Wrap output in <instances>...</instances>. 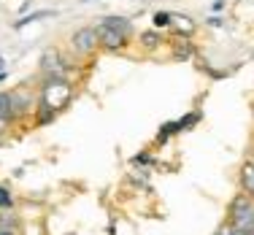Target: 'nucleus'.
Instances as JSON below:
<instances>
[{
	"label": "nucleus",
	"instance_id": "4",
	"mask_svg": "<svg viewBox=\"0 0 254 235\" xmlns=\"http://www.w3.org/2000/svg\"><path fill=\"white\" fill-rule=\"evenodd\" d=\"M70 46H73L76 54H92L95 49H100L98 25H84V27L73 30V35H70Z\"/></svg>",
	"mask_w": 254,
	"mask_h": 235
},
{
	"label": "nucleus",
	"instance_id": "13",
	"mask_svg": "<svg viewBox=\"0 0 254 235\" xmlns=\"http://www.w3.org/2000/svg\"><path fill=\"white\" fill-rule=\"evenodd\" d=\"M173 57H176V59H192V57H195V46L187 44V41H181L176 49H173Z\"/></svg>",
	"mask_w": 254,
	"mask_h": 235
},
{
	"label": "nucleus",
	"instance_id": "14",
	"mask_svg": "<svg viewBox=\"0 0 254 235\" xmlns=\"http://www.w3.org/2000/svg\"><path fill=\"white\" fill-rule=\"evenodd\" d=\"M14 208V195H11L8 186L0 184V211H11Z\"/></svg>",
	"mask_w": 254,
	"mask_h": 235
},
{
	"label": "nucleus",
	"instance_id": "10",
	"mask_svg": "<svg viewBox=\"0 0 254 235\" xmlns=\"http://www.w3.org/2000/svg\"><path fill=\"white\" fill-rule=\"evenodd\" d=\"M179 132H181V127H179V119H176V122H165V124L160 127V132H157V143H165L168 138L179 135Z\"/></svg>",
	"mask_w": 254,
	"mask_h": 235
},
{
	"label": "nucleus",
	"instance_id": "2",
	"mask_svg": "<svg viewBox=\"0 0 254 235\" xmlns=\"http://www.w3.org/2000/svg\"><path fill=\"white\" fill-rule=\"evenodd\" d=\"M227 222L233 225L235 233L254 235V200L246 195V192H238V195L230 200V206H227Z\"/></svg>",
	"mask_w": 254,
	"mask_h": 235
},
{
	"label": "nucleus",
	"instance_id": "20",
	"mask_svg": "<svg viewBox=\"0 0 254 235\" xmlns=\"http://www.w3.org/2000/svg\"><path fill=\"white\" fill-rule=\"evenodd\" d=\"M11 235H22V230H14V233H11Z\"/></svg>",
	"mask_w": 254,
	"mask_h": 235
},
{
	"label": "nucleus",
	"instance_id": "8",
	"mask_svg": "<svg viewBox=\"0 0 254 235\" xmlns=\"http://www.w3.org/2000/svg\"><path fill=\"white\" fill-rule=\"evenodd\" d=\"M100 25H106V27H114V30H119V33H125V35H132V22L127 19V16L108 14V16H103V19H100Z\"/></svg>",
	"mask_w": 254,
	"mask_h": 235
},
{
	"label": "nucleus",
	"instance_id": "16",
	"mask_svg": "<svg viewBox=\"0 0 254 235\" xmlns=\"http://www.w3.org/2000/svg\"><path fill=\"white\" fill-rule=\"evenodd\" d=\"M168 22H171V11H157L154 14V25L157 27H168Z\"/></svg>",
	"mask_w": 254,
	"mask_h": 235
},
{
	"label": "nucleus",
	"instance_id": "19",
	"mask_svg": "<svg viewBox=\"0 0 254 235\" xmlns=\"http://www.w3.org/2000/svg\"><path fill=\"white\" fill-rule=\"evenodd\" d=\"M249 160L254 162V141H252V149H249Z\"/></svg>",
	"mask_w": 254,
	"mask_h": 235
},
{
	"label": "nucleus",
	"instance_id": "1",
	"mask_svg": "<svg viewBox=\"0 0 254 235\" xmlns=\"http://www.w3.org/2000/svg\"><path fill=\"white\" fill-rule=\"evenodd\" d=\"M73 81H70L68 76H54V78H44V84H41V95H38V103L52 108L54 114H63L65 108L73 103Z\"/></svg>",
	"mask_w": 254,
	"mask_h": 235
},
{
	"label": "nucleus",
	"instance_id": "9",
	"mask_svg": "<svg viewBox=\"0 0 254 235\" xmlns=\"http://www.w3.org/2000/svg\"><path fill=\"white\" fill-rule=\"evenodd\" d=\"M54 119H57V114H54L52 108L35 103V124H38V127H46V124H52Z\"/></svg>",
	"mask_w": 254,
	"mask_h": 235
},
{
	"label": "nucleus",
	"instance_id": "7",
	"mask_svg": "<svg viewBox=\"0 0 254 235\" xmlns=\"http://www.w3.org/2000/svg\"><path fill=\"white\" fill-rule=\"evenodd\" d=\"M238 184H241V192H246V195L254 200V162L246 160L244 165H241L238 171Z\"/></svg>",
	"mask_w": 254,
	"mask_h": 235
},
{
	"label": "nucleus",
	"instance_id": "15",
	"mask_svg": "<svg viewBox=\"0 0 254 235\" xmlns=\"http://www.w3.org/2000/svg\"><path fill=\"white\" fill-rule=\"evenodd\" d=\"M132 165H146V168H152V165H154V157L149 154V152H141V154L132 157Z\"/></svg>",
	"mask_w": 254,
	"mask_h": 235
},
{
	"label": "nucleus",
	"instance_id": "3",
	"mask_svg": "<svg viewBox=\"0 0 254 235\" xmlns=\"http://www.w3.org/2000/svg\"><path fill=\"white\" fill-rule=\"evenodd\" d=\"M70 62L60 49H46L44 57H41V73L44 78H54V76H68Z\"/></svg>",
	"mask_w": 254,
	"mask_h": 235
},
{
	"label": "nucleus",
	"instance_id": "5",
	"mask_svg": "<svg viewBox=\"0 0 254 235\" xmlns=\"http://www.w3.org/2000/svg\"><path fill=\"white\" fill-rule=\"evenodd\" d=\"M127 41H130V35H125V33H119V30L106 27V25H100V22H98V44H100V49L122 52L127 46Z\"/></svg>",
	"mask_w": 254,
	"mask_h": 235
},
{
	"label": "nucleus",
	"instance_id": "11",
	"mask_svg": "<svg viewBox=\"0 0 254 235\" xmlns=\"http://www.w3.org/2000/svg\"><path fill=\"white\" fill-rule=\"evenodd\" d=\"M49 16H54V11H33V14H27V16H22V19H16V30H22V27H27L30 22H38V19H49Z\"/></svg>",
	"mask_w": 254,
	"mask_h": 235
},
{
	"label": "nucleus",
	"instance_id": "12",
	"mask_svg": "<svg viewBox=\"0 0 254 235\" xmlns=\"http://www.w3.org/2000/svg\"><path fill=\"white\" fill-rule=\"evenodd\" d=\"M141 44L146 46V49H157V46L162 44V38H160L157 30H143V33H141Z\"/></svg>",
	"mask_w": 254,
	"mask_h": 235
},
{
	"label": "nucleus",
	"instance_id": "18",
	"mask_svg": "<svg viewBox=\"0 0 254 235\" xmlns=\"http://www.w3.org/2000/svg\"><path fill=\"white\" fill-rule=\"evenodd\" d=\"M208 25L211 27H222V19H219V16H208Z\"/></svg>",
	"mask_w": 254,
	"mask_h": 235
},
{
	"label": "nucleus",
	"instance_id": "17",
	"mask_svg": "<svg viewBox=\"0 0 254 235\" xmlns=\"http://www.w3.org/2000/svg\"><path fill=\"white\" fill-rule=\"evenodd\" d=\"M214 235H235V230H233V225H230V222L225 219V222H222V225L214 230Z\"/></svg>",
	"mask_w": 254,
	"mask_h": 235
},
{
	"label": "nucleus",
	"instance_id": "6",
	"mask_svg": "<svg viewBox=\"0 0 254 235\" xmlns=\"http://www.w3.org/2000/svg\"><path fill=\"white\" fill-rule=\"evenodd\" d=\"M168 27H171L176 35H181V38H187V35L195 33V19H192V16H184V14L171 11V22H168Z\"/></svg>",
	"mask_w": 254,
	"mask_h": 235
}]
</instances>
